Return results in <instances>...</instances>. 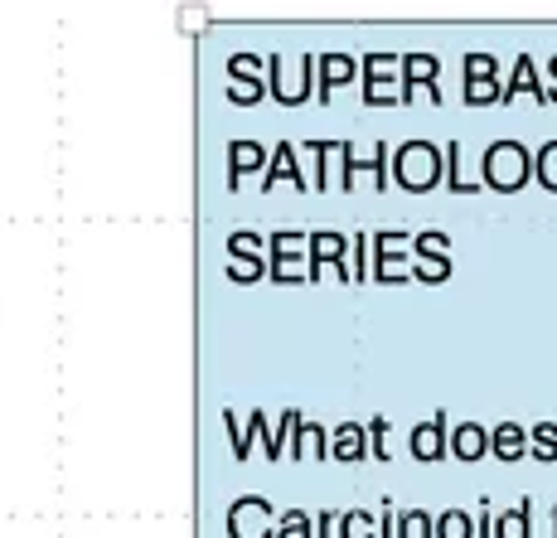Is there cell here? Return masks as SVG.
<instances>
[{"instance_id":"8992f818","label":"cell","mask_w":557,"mask_h":538,"mask_svg":"<svg viewBox=\"0 0 557 538\" xmlns=\"http://www.w3.org/2000/svg\"><path fill=\"white\" fill-rule=\"evenodd\" d=\"M412 243L407 229H379L373 233V282L393 286V282H412V262H403L398 247Z\"/></svg>"},{"instance_id":"f35d334b","label":"cell","mask_w":557,"mask_h":538,"mask_svg":"<svg viewBox=\"0 0 557 538\" xmlns=\"http://www.w3.org/2000/svg\"><path fill=\"white\" fill-rule=\"evenodd\" d=\"M379 538H398V510L393 504H383V514H379Z\"/></svg>"},{"instance_id":"ac0fdd59","label":"cell","mask_w":557,"mask_h":538,"mask_svg":"<svg viewBox=\"0 0 557 538\" xmlns=\"http://www.w3.org/2000/svg\"><path fill=\"white\" fill-rule=\"evenodd\" d=\"M330 451H335V461H345V466L369 461V437H363V423H339L335 437H330Z\"/></svg>"},{"instance_id":"2e32d148","label":"cell","mask_w":557,"mask_h":538,"mask_svg":"<svg viewBox=\"0 0 557 538\" xmlns=\"http://www.w3.org/2000/svg\"><path fill=\"white\" fill-rule=\"evenodd\" d=\"M267 156H272V150L257 146V142H233L228 146V189H238L243 175H262Z\"/></svg>"},{"instance_id":"60d3db41","label":"cell","mask_w":557,"mask_h":538,"mask_svg":"<svg viewBox=\"0 0 557 538\" xmlns=\"http://www.w3.org/2000/svg\"><path fill=\"white\" fill-rule=\"evenodd\" d=\"M548 78H553V88H548V107H557V53L548 59V73H543V83H548Z\"/></svg>"},{"instance_id":"5b68a950","label":"cell","mask_w":557,"mask_h":538,"mask_svg":"<svg viewBox=\"0 0 557 538\" xmlns=\"http://www.w3.org/2000/svg\"><path fill=\"white\" fill-rule=\"evenodd\" d=\"M460 69H466V107H490L499 102V93H505V83H499V59L495 53H466L460 59Z\"/></svg>"},{"instance_id":"277c9868","label":"cell","mask_w":557,"mask_h":538,"mask_svg":"<svg viewBox=\"0 0 557 538\" xmlns=\"http://www.w3.org/2000/svg\"><path fill=\"white\" fill-rule=\"evenodd\" d=\"M436 73H442V63H436V53H403L398 59V107H412V93L422 88L426 98H432V107H442V83H436Z\"/></svg>"},{"instance_id":"1f68e13d","label":"cell","mask_w":557,"mask_h":538,"mask_svg":"<svg viewBox=\"0 0 557 538\" xmlns=\"http://www.w3.org/2000/svg\"><path fill=\"white\" fill-rule=\"evenodd\" d=\"M533 180H539L543 189H553L557 195V142H548L539 150V156H533Z\"/></svg>"},{"instance_id":"30bf717a","label":"cell","mask_w":557,"mask_h":538,"mask_svg":"<svg viewBox=\"0 0 557 538\" xmlns=\"http://www.w3.org/2000/svg\"><path fill=\"white\" fill-rule=\"evenodd\" d=\"M359 78V63L349 53H315V102H335V93L345 83Z\"/></svg>"},{"instance_id":"52a82bcc","label":"cell","mask_w":557,"mask_h":538,"mask_svg":"<svg viewBox=\"0 0 557 538\" xmlns=\"http://www.w3.org/2000/svg\"><path fill=\"white\" fill-rule=\"evenodd\" d=\"M276 510L267 494H243L228 504V538H272Z\"/></svg>"},{"instance_id":"74e56055","label":"cell","mask_w":557,"mask_h":538,"mask_svg":"<svg viewBox=\"0 0 557 538\" xmlns=\"http://www.w3.org/2000/svg\"><path fill=\"white\" fill-rule=\"evenodd\" d=\"M267 98V88H238V83H228V102H238V107H257Z\"/></svg>"},{"instance_id":"4dcf8cb0","label":"cell","mask_w":557,"mask_h":538,"mask_svg":"<svg viewBox=\"0 0 557 538\" xmlns=\"http://www.w3.org/2000/svg\"><path fill=\"white\" fill-rule=\"evenodd\" d=\"M345 272H349V282H363V277H369V233H355V239H349Z\"/></svg>"},{"instance_id":"d6986e66","label":"cell","mask_w":557,"mask_h":538,"mask_svg":"<svg viewBox=\"0 0 557 538\" xmlns=\"http://www.w3.org/2000/svg\"><path fill=\"white\" fill-rule=\"evenodd\" d=\"M490 538H533V500L523 494L513 510L495 514V529H490Z\"/></svg>"},{"instance_id":"f546056e","label":"cell","mask_w":557,"mask_h":538,"mask_svg":"<svg viewBox=\"0 0 557 538\" xmlns=\"http://www.w3.org/2000/svg\"><path fill=\"white\" fill-rule=\"evenodd\" d=\"M306 150L320 160V170H315V180H310V189H335V180H330V160H335L339 142H310Z\"/></svg>"},{"instance_id":"44dd1931","label":"cell","mask_w":557,"mask_h":538,"mask_svg":"<svg viewBox=\"0 0 557 538\" xmlns=\"http://www.w3.org/2000/svg\"><path fill=\"white\" fill-rule=\"evenodd\" d=\"M228 257L233 262H267V239L252 229H233L228 233Z\"/></svg>"},{"instance_id":"7c38bea8","label":"cell","mask_w":557,"mask_h":538,"mask_svg":"<svg viewBox=\"0 0 557 538\" xmlns=\"http://www.w3.org/2000/svg\"><path fill=\"white\" fill-rule=\"evenodd\" d=\"M276 185H296V189H306L301 160H296V142H276V146H272V156H267L262 189H276Z\"/></svg>"},{"instance_id":"e0dca14e","label":"cell","mask_w":557,"mask_h":538,"mask_svg":"<svg viewBox=\"0 0 557 538\" xmlns=\"http://www.w3.org/2000/svg\"><path fill=\"white\" fill-rule=\"evenodd\" d=\"M490 456L495 461H523L529 456V427L523 423H499L490 432Z\"/></svg>"},{"instance_id":"d4e9b609","label":"cell","mask_w":557,"mask_h":538,"mask_svg":"<svg viewBox=\"0 0 557 538\" xmlns=\"http://www.w3.org/2000/svg\"><path fill=\"white\" fill-rule=\"evenodd\" d=\"M432 538H475V519L466 510L432 514Z\"/></svg>"},{"instance_id":"cb8c5ba5","label":"cell","mask_w":557,"mask_h":538,"mask_svg":"<svg viewBox=\"0 0 557 538\" xmlns=\"http://www.w3.org/2000/svg\"><path fill=\"white\" fill-rule=\"evenodd\" d=\"M301 423H306V417L296 413V407H286V413H282V423H276L272 432H267V461H286V447H292V432H296V427H301Z\"/></svg>"},{"instance_id":"8fae6325","label":"cell","mask_w":557,"mask_h":538,"mask_svg":"<svg viewBox=\"0 0 557 538\" xmlns=\"http://www.w3.org/2000/svg\"><path fill=\"white\" fill-rule=\"evenodd\" d=\"M519 93H533V102L539 107H548V83H543V73H539V63H533V53L523 49L519 59H513V73H509V83H505V93H499V107H509Z\"/></svg>"},{"instance_id":"f1b7e54d","label":"cell","mask_w":557,"mask_h":538,"mask_svg":"<svg viewBox=\"0 0 557 538\" xmlns=\"http://www.w3.org/2000/svg\"><path fill=\"white\" fill-rule=\"evenodd\" d=\"M363 437H369V451H373V461H393V447H388V437H393V423H388V417H373V423H363Z\"/></svg>"},{"instance_id":"ffe728a7","label":"cell","mask_w":557,"mask_h":538,"mask_svg":"<svg viewBox=\"0 0 557 538\" xmlns=\"http://www.w3.org/2000/svg\"><path fill=\"white\" fill-rule=\"evenodd\" d=\"M228 83H238V88H267V59L262 53H233L228 59Z\"/></svg>"},{"instance_id":"484cf974","label":"cell","mask_w":557,"mask_h":538,"mask_svg":"<svg viewBox=\"0 0 557 538\" xmlns=\"http://www.w3.org/2000/svg\"><path fill=\"white\" fill-rule=\"evenodd\" d=\"M529 456L543 461V466H553L557 461V423H533L529 427Z\"/></svg>"},{"instance_id":"9c48e42d","label":"cell","mask_w":557,"mask_h":538,"mask_svg":"<svg viewBox=\"0 0 557 538\" xmlns=\"http://www.w3.org/2000/svg\"><path fill=\"white\" fill-rule=\"evenodd\" d=\"M339 189H355V175L359 170H369L373 175V189H388L393 180H388V156H393V146H373V156H355V146L349 142H339Z\"/></svg>"},{"instance_id":"7402d4cb","label":"cell","mask_w":557,"mask_h":538,"mask_svg":"<svg viewBox=\"0 0 557 538\" xmlns=\"http://www.w3.org/2000/svg\"><path fill=\"white\" fill-rule=\"evenodd\" d=\"M292 441H296V456L306 451L310 461H330V432H325L320 423H301V427L292 432Z\"/></svg>"},{"instance_id":"3957f363","label":"cell","mask_w":557,"mask_h":538,"mask_svg":"<svg viewBox=\"0 0 557 538\" xmlns=\"http://www.w3.org/2000/svg\"><path fill=\"white\" fill-rule=\"evenodd\" d=\"M345 257H349V233H339V229H315V233L306 239V282H320L325 272H335L339 282H349Z\"/></svg>"},{"instance_id":"ab89813d","label":"cell","mask_w":557,"mask_h":538,"mask_svg":"<svg viewBox=\"0 0 557 538\" xmlns=\"http://www.w3.org/2000/svg\"><path fill=\"white\" fill-rule=\"evenodd\" d=\"M490 529H495V514H490V504L480 510V519H475V538H490Z\"/></svg>"},{"instance_id":"6da1fadb","label":"cell","mask_w":557,"mask_h":538,"mask_svg":"<svg viewBox=\"0 0 557 538\" xmlns=\"http://www.w3.org/2000/svg\"><path fill=\"white\" fill-rule=\"evenodd\" d=\"M388 180L407 195H426L442 185V146L432 142H407L388 156Z\"/></svg>"},{"instance_id":"7a4b0ae2","label":"cell","mask_w":557,"mask_h":538,"mask_svg":"<svg viewBox=\"0 0 557 538\" xmlns=\"http://www.w3.org/2000/svg\"><path fill=\"white\" fill-rule=\"evenodd\" d=\"M480 175H485V185H480V189H495V195H513V189H523V185H529V175H533L529 146L495 142L485 156H480Z\"/></svg>"},{"instance_id":"e575fe53","label":"cell","mask_w":557,"mask_h":538,"mask_svg":"<svg viewBox=\"0 0 557 538\" xmlns=\"http://www.w3.org/2000/svg\"><path fill=\"white\" fill-rule=\"evenodd\" d=\"M398 538H432V514H426V510L398 514Z\"/></svg>"},{"instance_id":"9a60e30c","label":"cell","mask_w":557,"mask_h":538,"mask_svg":"<svg viewBox=\"0 0 557 538\" xmlns=\"http://www.w3.org/2000/svg\"><path fill=\"white\" fill-rule=\"evenodd\" d=\"M306 229H276L272 239H267V267H301L306 272Z\"/></svg>"},{"instance_id":"4316f807","label":"cell","mask_w":557,"mask_h":538,"mask_svg":"<svg viewBox=\"0 0 557 538\" xmlns=\"http://www.w3.org/2000/svg\"><path fill=\"white\" fill-rule=\"evenodd\" d=\"M335 534L339 538H379V524H373L369 510H345L335 524Z\"/></svg>"},{"instance_id":"d590c367","label":"cell","mask_w":557,"mask_h":538,"mask_svg":"<svg viewBox=\"0 0 557 538\" xmlns=\"http://www.w3.org/2000/svg\"><path fill=\"white\" fill-rule=\"evenodd\" d=\"M228 277H233V282H243V286H248V282H262V277H267V262H228Z\"/></svg>"},{"instance_id":"d6a6232c","label":"cell","mask_w":557,"mask_h":538,"mask_svg":"<svg viewBox=\"0 0 557 538\" xmlns=\"http://www.w3.org/2000/svg\"><path fill=\"white\" fill-rule=\"evenodd\" d=\"M272 538H310V514H306V510H286V514H276Z\"/></svg>"},{"instance_id":"4fadbf2b","label":"cell","mask_w":557,"mask_h":538,"mask_svg":"<svg viewBox=\"0 0 557 538\" xmlns=\"http://www.w3.org/2000/svg\"><path fill=\"white\" fill-rule=\"evenodd\" d=\"M446 432H451V417L436 413L432 423L412 427V437H407V451H412L417 461H446Z\"/></svg>"},{"instance_id":"ba28073f","label":"cell","mask_w":557,"mask_h":538,"mask_svg":"<svg viewBox=\"0 0 557 538\" xmlns=\"http://www.w3.org/2000/svg\"><path fill=\"white\" fill-rule=\"evenodd\" d=\"M398 59L403 53H363L359 59V78H363V107H398L388 83L398 78Z\"/></svg>"},{"instance_id":"b9f144b4","label":"cell","mask_w":557,"mask_h":538,"mask_svg":"<svg viewBox=\"0 0 557 538\" xmlns=\"http://www.w3.org/2000/svg\"><path fill=\"white\" fill-rule=\"evenodd\" d=\"M553 529H557V504H553Z\"/></svg>"},{"instance_id":"836d02e7","label":"cell","mask_w":557,"mask_h":538,"mask_svg":"<svg viewBox=\"0 0 557 538\" xmlns=\"http://www.w3.org/2000/svg\"><path fill=\"white\" fill-rule=\"evenodd\" d=\"M412 277L417 282H426V286L446 282V277H451V257H422V262L412 267Z\"/></svg>"},{"instance_id":"83f0119b","label":"cell","mask_w":557,"mask_h":538,"mask_svg":"<svg viewBox=\"0 0 557 538\" xmlns=\"http://www.w3.org/2000/svg\"><path fill=\"white\" fill-rule=\"evenodd\" d=\"M412 253H417V262L422 257H451V239L442 229H422V233H412Z\"/></svg>"},{"instance_id":"603a6c76","label":"cell","mask_w":557,"mask_h":538,"mask_svg":"<svg viewBox=\"0 0 557 538\" xmlns=\"http://www.w3.org/2000/svg\"><path fill=\"white\" fill-rule=\"evenodd\" d=\"M442 185L451 189V195H475V189H480V185H470V180L460 175V142L442 146Z\"/></svg>"},{"instance_id":"5bb4252c","label":"cell","mask_w":557,"mask_h":538,"mask_svg":"<svg viewBox=\"0 0 557 538\" xmlns=\"http://www.w3.org/2000/svg\"><path fill=\"white\" fill-rule=\"evenodd\" d=\"M446 456H456V461H485L490 456V427L456 423L451 432H446Z\"/></svg>"},{"instance_id":"8d00e7d4","label":"cell","mask_w":557,"mask_h":538,"mask_svg":"<svg viewBox=\"0 0 557 538\" xmlns=\"http://www.w3.org/2000/svg\"><path fill=\"white\" fill-rule=\"evenodd\" d=\"M335 524H339V514H335V510L310 514V538H335Z\"/></svg>"}]
</instances>
